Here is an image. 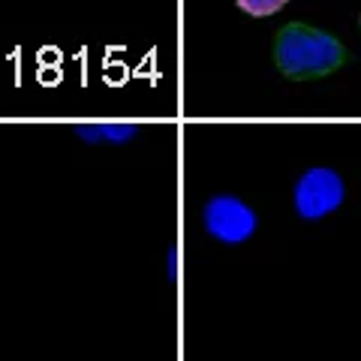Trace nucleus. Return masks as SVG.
I'll use <instances>...</instances> for the list:
<instances>
[{"label":"nucleus","instance_id":"1","mask_svg":"<svg viewBox=\"0 0 361 361\" xmlns=\"http://www.w3.org/2000/svg\"><path fill=\"white\" fill-rule=\"evenodd\" d=\"M274 61H277V70L286 78L307 82V78L331 75L337 66H343L346 49L331 33L301 25V21H292V25H286L277 33Z\"/></svg>","mask_w":361,"mask_h":361},{"label":"nucleus","instance_id":"2","mask_svg":"<svg viewBox=\"0 0 361 361\" xmlns=\"http://www.w3.org/2000/svg\"><path fill=\"white\" fill-rule=\"evenodd\" d=\"M292 205L304 220H322L343 205V180L334 169H310L295 180Z\"/></svg>","mask_w":361,"mask_h":361},{"label":"nucleus","instance_id":"3","mask_svg":"<svg viewBox=\"0 0 361 361\" xmlns=\"http://www.w3.org/2000/svg\"><path fill=\"white\" fill-rule=\"evenodd\" d=\"M202 223H205V232L211 238H217L220 244H244L247 238H253L259 217L238 196L223 193V196L208 199Z\"/></svg>","mask_w":361,"mask_h":361},{"label":"nucleus","instance_id":"4","mask_svg":"<svg viewBox=\"0 0 361 361\" xmlns=\"http://www.w3.org/2000/svg\"><path fill=\"white\" fill-rule=\"evenodd\" d=\"M78 139L85 142H109V145H121V142H130L139 127L135 123H123V121H111V123H82L75 127Z\"/></svg>","mask_w":361,"mask_h":361},{"label":"nucleus","instance_id":"5","mask_svg":"<svg viewBox=\"0 0 361 361\" xmlns=\"http://www.w3.org/2000/svg\"><path fill=\"white\" fill-rule=\"evenodd\" d=\"M238 6L244 9L247 16L265 18V16H274L277 9H283V6H286V0H238Z\"/></svg>","mask_w":361,"mask_h":361}]
</instances>
